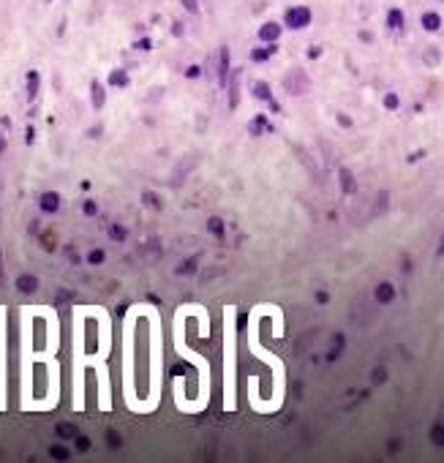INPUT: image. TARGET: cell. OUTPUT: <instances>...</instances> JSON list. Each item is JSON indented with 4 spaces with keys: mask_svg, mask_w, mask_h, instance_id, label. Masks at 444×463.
<instances>
[{
    "mask_svg": "<svg viewBox=\"0 0 444 463\" xmlns=\"http://www.w3.org/2000/svg\"><path fill=\"white\" fill-rule=\"evenodd\" d=\"M109 237H112L114 242L125 240V229H123V227H112V229H109Z\"/></svg>",
    "mask_w": 444,
    "mask_h": 463,
    "instance_id": "484cf974",
    "label": "cell"
},
{
    "mask_svg": "<svg viewBox=\"0 0 444 463\" xmlns=\"http://www.w3.org/2000/svg\"><path fill=\"white\" fill-rule=\"evenodd\" d=\"M267 128H270V125H267V120H264V117H256L251 123V134H264Z\"/></svg>",
    "mask_w": 444,
    "mask_h": 463,
    "instance_id": "44dd1931",
    "label": "cell"
},
{
    "mask_svg": "<svg viewBox=\"0 0 444 463\" xmlns=\"http://www.w3.org/2000/svg\"><path fill=\"white\" fill-rule=\"evenodd\" d=\"M387 25H390V27H395V30H401V25H403V14H401L398 8H393V11L387 14Z\"/></svg>",
    "mask_w": 444,
    "mask_h": 463,
    "instance_id": "ac0fdd59",
    "label": "cell"
},
{
    "mask_svg": "<svg viewBox=\"0 0 444 463\" xmlns=\"http://www.w3.org/2000/svg\"><path fill=\"white\" fill-rule=\"evenodd\" d=\"M338 180H341V188H343V194H354L357 191V180H354V175H351L349 169H341L338 172Z\"/></svg>",
    "mask_w": 444,
    "mask_h": 463,
    "instance_id": "ba28073f",
    "label": "cell"
},
{
    "mask_svg": "<svg viewBox=\"0 0 444 463\" xmlns=\"http://www.w3.org/2000/svg\"><path fill=\"white\" fill-rule=\"evenodd\" d=\"M341 351H343V335H335V338H333V346H330V354H327V360H338V357H341Z\"/></svg>",
    "mask_w": 444,
    "mask_h": 463,
    "instance_id": "2e32d148",
    "label": "cell"
},
{
    "mask_svg": "<svg viewBox=\"0 0 444 463\" xmlns=\"http://www.w3.org/2000/svg\"><path fill=\"white\" fill-rule=\"evenodd\" d=\"M240 77H243V71L234 68L232 71V85H229V109H237V104H240Z\"/></svg>",
    "mask_w": 444,
    "mask_h": 463,
    "instance_id": "5b68a950",
    "label": "cell"
},
{
    "mask_svg": "<svg viewBox=\"0 0 444 463\" xmlns=\"http://www.w3.org/2000/svg\"><path fill=\"white\" fill-rule=\"evenodd\" d=\"M423 27H425V30H439V27H442V16L434 14V11L423 14Z\"/></svg>",
    "mask_w": 444,
    "mask_h": 463,
    "instance_id": "4fadbf2b",
    "label": "cell"
},
{
    "mask_svg": "<svg viewBox=\"0 0 444 463\" xmlns=\"http://www.w3.org/2000/svg\"><path fill=\"white\" fill-rule=\"evenodd\" d=\"M57 207H60V196H57L55 191H49V194L41 196V210L44 213H55Z\"/></svg>",
    "mask_w": 444,
    "mask_h": 463,
    "instance_id": "30bf717a",
    "label": "cell"
},
{
    "mask_svg": "<svg viewBox=\"0 0 444 463\" xmlns=\"http://www.w3.org/2000/svg\"><path fill=\"white\" fill-rule=\"evenodd\" d=\"M57 433H60L63 439H74V436H77V428L68 425V422H63V425H57Z\"/></svg>",
    "mask_w": 444,
    "mask_h": 463,
    "instance_id": "7402d4cb",
    "label": "cell"
},
{
    "mask_svg": "<svg viewBox=\"0 0 444 463\" xmlns=\"http://www.w3.org/2000/svg\"><path fill=\"white\" fill-rule=\"evenodd\" d=\"M384 107H387V109H398V96H395V93H387V96H384Z\"/></svg>",
    "mask_w": 444,
    "mask_h": 463,
    "instance_id": "4316f807",
    "label": "cell"
},
{
    "mask_svg": "<svg viewBox=\"0 0 444 463\" xmlns=\"http://www.w3.org/2000/svg\"><path fill=\"white\" fill-rule=\"evenodd\" d=\"M183 5H186L188 11H191V14H197L199 11V5H197V0H183Z\"/></svg>",
    "mask_w": 444,
    "mask_h": 463,
    "instance_id": "4dcf8cb0",
    "label": "cell"
},
{
    "mask_svg": "<svg viewBox=\"0 0 444 463\" xmlns=\"http://www.w3.org/2000/svg\"><path fill=\"white\" fill-rule=\"evenodd\" d=\"M109 82H112V85H120V88H123V85H128V74H125V71H112Z\"/></svg>",
    "mask_w": 444,
    "mask_h": 463,
    "instance_id": "cb8c5ba5",
    "label": "cell"
},
{
    "mask_svg": "<svg viewBox=\"0 0 444 463\" xmlns=\"http://www.w3.org/2000/svg\"><path fill=\"white\" fill-rule=\"evenodd\" d=\"M338 123H341V125H351V120L346 117V115H338Z\"/></svg>",
    "mask_w": 444,
    "mask_h": 463,
    "instance_id": "836d02e7",
    "label": "cell"
},
{
    "mask_svg": "<svg viewBox=\"0 0 444 463\" xmlns=\"http://www.w3.org/2000/svg\"><path fill=\"white\" fill-rule=\"evenodd\" d=\"M373 297H376L379 305H390V303L395 300V286H393L390 281H382V283L376 286V292H373Z\"/></svg>",
    "mask_w": 444,
    "mask_h": 463,
    "instance_id": "277c9868",
    "label": "cell"
},
{
    "mask_svg": "<svg viewBox=\"0 0 444 463\" xmlns=\"http://www.w3.org/2000/svg\"><path fill=\"white\" fill-rule=\"evenodd\" d=\"M36 90H38V74L36 71H30L27 74V96H36Z\"/></svg>",
    "mask_w": 444,
    "mask_h": 463,
    "instance_id": "d6986e66",
    "label": "cell"
},
{
    "mask_svg": "<svg viewBox=\"0 0 444 463\" xmlns=\"http://www.w3.org/2000/svg\"><path fill=\"white\" fill-rule=\"evenodd\" d=\"M253 96L262 98V101H273V93H270V88H267L264 82H256V85H253Z\"/></svg>",
    "mask_w": 444,
    "mask_h": 463,
    "instance_id": "e0dca14e",
    "label": "cell"
},
{
    "mask_svg": "<svg viewBox=\"0 0 444 463\" xmlns=\"http://www.w3.org/2000/svg\"><path fill=\"white\" fill-rule=\"evenodd\" d=\"M207 229H210L216 237H223V224H221V218H210V221H207Z\"/></svg>",
    "mask_w": 444,
    "mask_h": 463,
    "instance_id": "ffe728a7",
    "label": "cell"
},
{
    "mask_svg": "<svg viewBox=\"0 0 444 463\" xmlns=\"http://www.w3.org/2000/svg\"><path fill=\"white\" fill-rule=\"evenodd\" d=\"M371 381H373V384H384V381H387V370H384V368H373Z\"/></svg>",
    "mask_w": 444,
    "mask_h": 463,
    "instance_id": "d4e9b609",
    "label": "cell"
},
{
    "mask_svg": "<svg viewBox=\"0 0 444 463\" xmlns=\"http://www.w3.org/2000/svg\"><path fill=\"white\" fill-rule=\"evenodd\" d=\"M387 205H390V194H387V191H382V194H376V205H373L371 216H382V213L387 210Z\"/></svg>",
    "mask_w": 444,
    "mask_h": 463,
    "instance_id": "5bb4252c",
    "label": "cell"
},
{
    "mask_svg": "<svg viewBox=\"0 0 444 463\" xmlns=\"http://www.w3.org/2000/svg\"><path fill=\"white\" fill-rule=\"evenodd\" d=\"M436 253H439V256H444V237H442V245H439V251H436Z\"/></svg>",
    "mask_w": 444,
    "mask_h": 463,
    "instance_id": "e575fe53",
    "label": "cell"
},
{
    "mask_svg": "<svg viewBox=\"0 0 444 463\" xmlns=\"http://www.w3.org/2000/svg\"><path fill=\"white\" fill-rule=\"evenodd\" d=\"M90 96H93V107H96V109H101V107H104V101H107V93H104L101 82H93V88H90Z\"/></svg>",
    "mask_w": 444,
    "mask_h": 463,
    "instance_id": "9a60e30c",
    "label": "cell"
},
{
    "mask_svg": "<svg viewBox=\"0 0 444 463\" xmlns=\"http://www.w3.org/2000/svg\"><path fill=\"white\" fill-rule=\"evenodd\" d=\"M205 71H207V77H210V79H216V82H218V77H221V49L213 52V55L207 57Z\"/></svg>",
    "mask_w": 444,
    "mask_h": 463,
    "instance_id": "52a82bcc",
    "label": "cell"
},
{
    "mask_svg": "<svg viewBox=\"0 0 444 463\" xmlns=\"http://www.w3.org/2000/svg\"><path fill=\"white\" fill-rule=\"evenodd\" d=\"M281 36V25H275V22H267V25L259 27V38H262L264 44H275Z\"/></svg>",
    "mask_w": 444,
    "mask_h": 463,
    "instance_id": "8992f818",
    "label": "cell"
},
{
    "mask_svg": "<svg viewBox=\"0 0 444 463\" xmlns=\"http://www.w3.org/2000/svg\"><path fill=\"white\" fill-rule=\"evenodd\" d=\"M267 55H270V52H264V49H253V52H251L253 60H267Z\"/></svg>",
    "mask_w": 444,
    "mask_h": 463,
    "instance_id": "f546056e",
    "label": "cell"
},
{
    "mask_svg": "<svg viewBox=\"0 0 444 463\" xmlns=\"http://www.w3.org/2000/svg\"><path fill=\"white\" fill-rule=\"evenodd\" d=\"M423 63H425L428 68H436V66L442 63V52L436 49V46H428V49L423 52Z\"/></svg>",
    "mask_w": 444,
    "mask_h": 463,
    "instance_id": "8fae6325",
    "label": "cell"
},
{
    "mask_svg": "<svg viewBox=\"0 0 444 463\" xmlns=\"http://www.w3.org/2000/svg\"><path fill=\"white\" fill-rule=\"evenodd\" d=\"M85 213H88V216H93V213H96V205H93V202H88V205H85Z\"/></svg>",
    "mask_w": 444,
    "mask_h": 463,
    "instance_id": "1f68e13d",
    "label": "cell"
},
{
    "mask_svg": "<svg viewBox=\"0 0 444 463\" xmlns=\"http://www.w3.org/2000/svg\"><path fill=\"white\" fill-rule=\"evenodd\" d=\"M16 289H19V292H25V294L36 292V289H38V278L36 275H19V278H16Z\"/></svg>",
    "mask_w": 444,
    "mask_h": 463,
    "instance_id": "9c48e42d",
    "label": "cell"
},
{
    "mask_svg": "<svg viewBox=\"0 0 444 463\" xmlns=\"http://www.w3.org/2000/svg\"><path fill=\"white\" fill-rule=\"evenodd\" d=\"M0 283H3V273H0Z\"/></svg>",
    "mask_w": 444,
    "mask_h": 463,
    "instance_id": "d590c367",
    "label": "cell"
},
{
    "mask_svg": "<svg viewBox=\"0 0 444 463\" xmlns=\"http://www.w3.org/2000/svg\"><path fill=\"white\" fill-rule=\"evenodd\" d=\"M284 90L289 93V96H305V93L311 90V77L305 74V68H289L284 77Z\"/></svg>",
    "mask_w": 444,
    "mask_h": 463,
    "instance_id": "6da1fadb",
    "label": "cell"
},
{
    "mask_svg": "<svg viewBox=\"0 0 444 463\" xmlns=\"http://www.w3.org/2000/svg\"><path fill=\"white\" fill-rule=\"evenodd\" d=\"M197 164H199V155H197V153H191V155H186V158H180V164L175 166V177H172V183L180 185V180H183V177H186Z\"/></svg>",
    "mask_w": 444,
    "mask_h": 463,
    "instance_id": "3957f363",
    "label": "cell"
},
{
    "mask_svg": "<svg viewBox=\"0 0 444 463\" xmlns=\"http://www.w3.org/2000/svg\"><path fill=\"white\" fill-rule=\"evenodd\" d=\"M284 22L292 27V30H300V27H305L311 22V8H305V5H295V8L286 11Z\"/></svg>",
    "mask_w": 444,
    "mask_h": 463,
    "instance_id": "7a4b0ae2",
    "label": "cell"
},
{
    "mask_svg": "<svg viewBox=\"0 0 444 463\" xmlns=\"http://www.w3.org/2000/svg\"><path fill=\"white\" fill-rule=\"evenodd\" d=\"M316 303H327V292H316Z\"/></svg>",
    "mask_w": 444,
    "mask_h": 463,
    "instance_id": "d6a6232c",
    "label": "cell"
},
{
    "mask_svg": "<svg viewBox=\"0 0 444 463\" xmlns=\"http://www.w3.org/2000/svg\"><path fill=\"white\" fill-rule=\"evenodd\" d=\"M52 455H55L57 461H66V458H68V453H66L63 447H52Z\"/></svg>",
    "mask_w": 444,
    "mask_h": 463,
    "instance_id": "f1b7e54d",
    "label": "cell"
},
{
    "mask_svg": "<svg viewBox=\"0 0 444 463\" xmlns=\"http://www.w3.org/2000/svg\"><path fill=\"white\" fill-rule=\"evenodd\" d=\"M431 439H434V444L444 447V428L442 425H434V428H431Z\"/></svg>",
    "mask_w": 444,
    "mask_h": 463,
    "instance_id": "603a6c76",
    "label": "cell"
},
{
    "mask_svg": "<svg viewBox=\"0 0 444 463\" xmlns=\"http://www.w3.org/2000/svg\"><path fill=\"white\" fill-rule=\"evenodd\" d=\"M90 264H101L104 262V251H90Z\"/></svg>",
    "mask_w": 444,
    "mask_h": 463,
    "instance_id": "83f0119b",
    "label": "cell"
},
{
    "mask_svg": "<svg viewBox=\"0 0 444 463\" xmlns=\"http://www.w3.org/2000/svg\"><path fill=\"white\" fill-rule=\"evenodd\" d=\"M226 79H229V52H226V46H221V77H218V85H226Z\"/></svg>",
    "mask_w": 444,
    "mask_h": 463,
    "instance_id": "7c38bea8",
    "label": "cell"
}]
</instances>
